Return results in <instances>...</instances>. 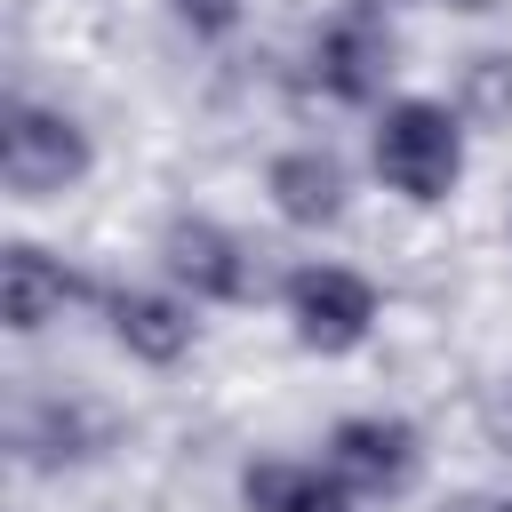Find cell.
Returning a JSON list of instances; mask_svg holds the SVG:
<instances>
[{
	"label": "cell",
	"instance_id": "1",
	"mask_svg": "<svg viewBox=\"0 0 512 512\" xmlns=\"http://www.w3.org/2000/svg\"><path fill=\"white\" fill-rule=\"evenodd\" d=\"M464 120L448 96H392L368 128V168L384 176V192H400L408 208H440L464 184Z\"/></svg>",
	"mask_w": 512,
	"mask_h": 512
},
{
	"label": "cell",
	"instance_id": "2",
	"mask_svg": "<svg viewBox=\"0 0 512 512\" xmlns=\"http://www.w3.org/2000/svg\"><path fill=\"white\" fill-rule=\"evenodd\" d=\"M392 72H400V32H392V16L376 8V0H344L320 32H312V48H304V80L328 96V104H344V112H384L392 96Z\"/></svg>",
	"mask_w": 512,
	"mask_h": 512
},
{
	"label": "cell",
	"instance_id": "3",
	"mask_svg": "<svg viewBox=\"0 0 512 512\" xmlns=\"http://www.w3.org/2000/svg\"><path fill=\"white\" fill-rule=\"evenodd\" d=\"M88 168H96V144L64 104H40V96L0 104V184H8V200H56V192L88 184Z\"/></svg>",
	"mask_w": 512,
	"mask_h": 512
},
{
	"label": "cell",
	"instance_id": "4",
	"mask_svg": "<svg viewBox=\"0 0 512 512\" xmlns=\"http://www.w3.org/2000/svg\"><path fill=\"white\" fill-rule=\"evenodd\" d=\"M160 272L176 296L192 304H256L264 296V256L248 232H232L224 216H168L160 224Z\"/></svg>",
	"mask_w": 512,
	"mask_h": 512
},
{
	"label": "cell",
	"instance_id": "5",
	"mask_svg": "<svg viewBox=\"0 0 512 512\" xmlns=\"http://www.w3.org/2000/svg\"><path fill=\"white\" fill-rule=\"evenodd\" d=\"M280 304H288L296 344H304V352H320V360L360 352V344L376 336V312H384L376 280H368V272H352V264H328V256L296 264V272L280 280Z\"/></svg>",
	"mask_w": 512,
	"mask_h": 512
},
{
	"label": "cell",
	"instance_id": "6",
	"mask_svg": "<svg viewBox=\"0 0 512 512\" xmlns=\"http://www.w3.org/2000/svg\"><path fill=\"white\" fill-rule=\"evenodd\" d=\"M104 448H112V416L88 392L16 384V400H8V456L24 472H72V464H96Z\"/></svg>",
	"mask_w": 512,
	"mask_h": 512
},
{
	"label": "cell",
	"instance_id": "7",
	"mask_svg": "<svg viewBox=\"0 0 512 512\" xmlns=\"http://www.w3.org/2000/svg\"><path fill=\"white\" fill-rule=\"evenodd\" d=\"M320 464L368 504V496H408L416 472H424V432L392 408H360V416H336L328 440H320Z\"/></svg>",
	"mask_w": 512,
	"mask_h": 512
},
{
	"label": "cell",
	"instance_id": "8",
	"mask_svg": "<svg viewBox=\"0 0 512 512\" xmlns=\"http://www.w3.org/2000/svg\"><path fill=\"white\" fill-rule=\"evenodd\" d=\"M104 288L112 280H88V272H72L56 248H40V240H8L0 248V312H8V336H40V328H56L72 304H104Z\"/></svg>",
	"mask_w": 512,
	"mask_h": 512
},
{
	"label": "cell",
	"instance_id": "9",
	"mask_svg": "<svg viewBox=\"0 0 512 512\" xmlns=\"http://www.w3.org/2000/svg\"><path fill=\"white\" fill-rule=\"evenodd\" d=\"M104 336L128 352V360H144V368H176V360H192V344H200V304L192 296H176V288H136V280H112L104 288Z\"/></svg>",
	"mask_w": 512,
	"mask_h": 512
},
{
	"label": "cell",
	"instance_id": "10",
	"mask_svg": "<svg viewBox=\"0 0 512 512\" xmlns=\"http://www.w3.org/2000/svg\"><path fill=\"white\" fill-rule=\"evenodd\" d=\"M264 200H272L280 224L328 232V224H344V208H352V176H344V160H336L328 144H280V152L264 160Z\"/></svg>",
	"mask_w": 512,
	"mask_h": 512
},
{
	"label": "cell",
	"instance_id": "11",
	"mask_svg": "<svg viewBox=\"0 0 512 512\" xmlns=\"http://www.w3.org/2000/svg\"><path fill=\"white\" fill-rule=\"evenodd\" d=\"M240 512H360V496L312 456H256L240 472Z\"/></svg>",
	"mask_w": 512,
	"mask_h": 512
},
{
	"label": "cell",
	"instance_id": "12",
	"mask_svg": "<svg viewBox=\"0 0 512 512\" xmlns=\"http://www.w3.org/2000/svg\"><path fill=\"white\" fill-rule=\"evenodd\" d=\"M464 128H512V48H472L448 88Z\"/></svg>",
	"mask_w": 512,
	"mask_h": 512
},
{
	"label": "cell",
	"instance_id": "13",
	"mask_svg": "<svg viewBox=\"0 0 512 512\" xmlns=\"http://www.w3.org/2000/svg\"><path fill=\"white\" fill-rule=\"evenodd\" d=\"M168 16H176L192 40H232L240 16H248V0H168Z\"/></svg>",
	"mask_w": 512,
	"mask_h": 512
},
{
	"label": "cell",
	"instance_id": "14",
	"mask_svg": "<svg viewBox=\"0 0 512 512\" xmlns=\"http://www.w3.org/2000/svg\"><path fill=\"white\" fill-rule=\"evenodd\" d=\"M472 424H480V440H488L496 456H512V368H504L496 384H480V408H472Z\"/></svg>",
	"mask_w": 512,
	"mask_h": 512
},
{
	"label": "cell",
	"instance_id": "15",
	"mask_svg": "<svg viewBox=\"0 0 512 512\" xmlns=\"http://www.w3.org/2000/svg\"><path fill=\"white\" fill-rule=\"evenodd\" d=\"M456 512H512V496H472V504H456Z\"/></svg>",
	"mask_w": 512,
	"mask_h": 512
},
{
	"label": "cell",
	"instance_id": "16",
	"mask_svg": "<svg viewBox=\"0 0 512 512\" xmlns=\"http://www.w3.org/2000/svg\"><path fill=\"white\" fill-rule=\"evenodd\" d=\"M440 8H456V16H488V8H504V0H440Z\"/></svg>",
	"mask_w": 512,
	"mask_h": 512
}]
</instances>
